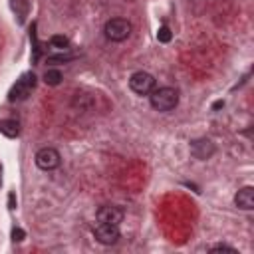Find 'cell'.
<instances>
[{"instance_id": "1", "label": "cell", "mask_w": 254, "mask_h": 254, "mask_svg": "<svg viewBox=\"0 0 254 254\" xmlns=\"http://www.w3.org/2000/svg\"><path fill=\"white\" fill-rule=\"evenodd\" d=\"M149 101L151 107L157 111H171L179 103V91L173 87H159L149 93Z\"/></svg>"}, {"instance_id": "2", "label": "cell", "mask_w": 254, "mask_h": 254, "mask_svg": "<svg viewBox=\"0 0 254 254\" xmlns=\"http://www.w3.org/2000/svg\"><path fill=\"white\" fill-rule=\"evenodd\" d=\"M103 32H105V38L107 40H111V42H123L131 34V22L125 20V18H111V20H107Z\"/></svg>"}, {"instance_id": "3", "label": "cell", "mask_w": 254, "mask_h": 254, "mask_svg": "<svg viewBox=\"0 0 254 254\" xmlns=\"http://www.w3.org/2000/svg\"><path fill=\"white\" fill-rule=\"evenodd\" d=\"M34 87H36V75H34L32 71H28V73H24V75L12 85V89H10V93H8V99H10V101H24V99L34 91Z\"/></svg>"}, {"instance_id": "4", "label": "cell", "mask_w": 254, "mask_h": 254, "mask_svg": "<svg viewBox=\"0 0 254 254\" xmlns=\"http://www.w3.org/2000/svg\"><path fill=\"white\" fill-rule=\"evenodd\" d=\"M129 87L137 95H149L155 89V77L149 71H135L129 77Z\"/></svg>"}, {"instance_id": "5", "label": "cell", "mask_w": 254, "mask_h": 254, "mask_svg": "<svg viewBox=\"0 0 254 254\" xmlns=\"http://www.w3.org/2000/svg\"><path fill=\"white\" fill-rule=\"evenodd\" d=\"M93 236L99 244H105V246H111L119 240V228L117 224H107V222H99L95 228H93Z\"/></svg>"}, {"instance_id": "6", "label": "cell", "mask_w": 254, "mask_h": 254, "mask_svg": "<svg viewBox=\"0 0 254 254\" xmlns=\"http://www.w3.org/2000/svg\"><path fill=\"white\" fill-rule=\"evenodd\" d=\"M60 161H62V157L54 147H42L36 153V165L42 171H52V169L60 167Z\"/></svg>"}, {"instance_id": "7", "label": "cell", "mask_w": 254, "mask_h": 254, "mask_svg": "<svg viewBox=\"0 0 254 254\" xmlns=\"http://www.w3.org/2000/svg\"><path fill=\"white\" fill-rule=\"evenodd\" d=\"M125 212L119 208V206H113V204H103L97 208V220L99 222H107V224H117L123 220Z\"/></svg>"}, {"instance_id": "8", "label": "cell", "mask_w": 254, "mask_h": 254, "mask_svg": "<svg viewBox=\"0 0 254 254\" xmlns=\"http://www.w3.org/2000/svg\"><path fill=\"white\" fill-rule=\"evenodd\" d=\"M234 204L242 210H252L254 208V189L252 187H242L234 196Z\"/></svg>"}, {"instance_id": "9", "label": "cell", "mask_w": 254, "mask_h": 254, "mask_svg": "<svg viewBox=\"0 0 254 254\" xmlns=\"http://www.w3.org/2000/svg\"><path fill=\"white\" fill-rule=\"evenodd\" d=\"M190 151H192V155L196 159H208L214 153V145L208 139H196V141H192Z\"/></svg>"}, {"instance_id": "10", "label": "cell", "mask_w": 254, "mask_h": 254, "mask_svg": "<svg viewBox=\"0 0 254 254\" xmlns=\"http://www.w3.org/2000/svg\"><path fill=\"white\" fill-rule=\"evenodd\" d=\"M0 133L6 135V137H18L20 133V123L16 119H2L0 121Z\"/></svg>"}, {"instance_id": "11", "label": "cell", "mask_w": 254, "mask_h": 254, "mask_svg": "<svg viewBox=\"0 0 254 254\" xmlns=\"http://www.w3.org/2000/svg\"><path fill=\"white\" fill-rule=\"evenodd\" d=\"M62 71L60 69H46V73H44V81L48 83V85H60L62 83Z\"/></svg>"}, {"instance_id": "12", "label": "cell", "mask_w": 254, "mask_h": 254, "mask_svg": "<svg viewBox=\"0 0 254 254\" xmlns=\"http://www.w3.org/2000/svg\"><path fill=\"white\" fill-rule=\"evenodd\" d=\"M50 44H52V48H56V50H67L69 40H67L65 36H62V34H56V36L50 38Z\"/></svg>"}, {"instance_id": "13", "label": "cell", "mask_w": 254, "mask_h": 254, "mask_svg": "<svg viewBox=\"0 0 254 254\" xmlns=\"http://www.w3.org/2000/svg\"><path fill=\"white\" fill-rule=\"evenodd\" d=\"M157 38H159V42H169L171 40V30L167 26H161L159 32H157Z\"/></svg>"}, {"instance_id": "14", "label": "cell", "mask_w": 254, "mask_h": 254, "mask_svg": "<svg viewBox=\"0 0 254 254\" xmlns=\"http://www.w3.org/2000/svg\"><path fill=\"white\" fill-rule=\"evenodd\" d=\"M210 252H230V254H238V250H236V248L226 246V244H216V246H212V248H210Z\"/></svg>"}, {"instance_id": "15", "label": "cell", "mask_w": 254, "mask_h": 254, "mask_svg": "<svg viewBox=\"0 0 254 254\" xmlns=\"http://www.w3.org/2000/svg\"><path fill=\"white\" fill-rule=\"evenodd\" d=\"M24 236H26V234H24L22 228H14V230H12V238H14V242H22Z\"/></svg>"}, {"instance_id": "16", "label": "cell", "mask_w": 254, "mask_h": 254, "mask_svg": "<svg viewBox=\"0 0 254 254\" xmlns=\"http://www.w3.org/2000/svg\"><path fill=\"white\" fill-rule=\"evenodd\" d=\"M8 202H10V208H16V196H14V192H10Z\"/></svg>"}]
</instances>
